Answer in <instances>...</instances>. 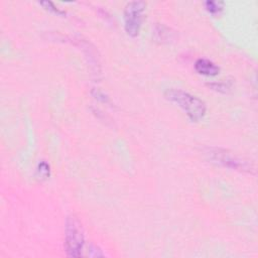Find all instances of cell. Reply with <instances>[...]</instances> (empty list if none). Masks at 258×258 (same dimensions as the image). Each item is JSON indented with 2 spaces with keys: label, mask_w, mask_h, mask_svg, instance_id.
I'll return each mask as SVG.
<instances>
[{
  "label": "cell",
  "mask_w": 258,
  "mask_h": 258,
  "mask_svg": "<svg viewBox=\"0 0 258 258\" xmlns=\"http://www.w3.org/2000/svg\"><path fill=\"white\" fill-rule=\"evenodd\" d=\"M165 97L180 106L192 121L201 120L206 114V104L197 96L180 89H168L165 92Z\"/></svg>",
  "instance_id": "1"
},
{
  "label": "cell",
  "mask_w": 258,
  "mask_h": 258,
  "mask_svg": "<svg viewBox=\"0 0 258 258\" xmlns=\"http://www.w3.org/2000/svg\"><path fill=\"white\" fill-rule=\"evenodd\" d=\"M175 33L171 32V29L163 24H157L154 28L155 39L159 42H169L173 40Z\"/></svg>",
  "instance_id": "6"
},
{
  "label": "cell",
  "mask_w": 258,
  "mask_h": 258,
  "mask_svg": "<svg viewBox=\"0 0 258 258\" xmlns=\"http://www.w3.org/2000/svg\"><path fill=\"white\" fill-rule=\"evenodd\" d=\"M66 252L70 257H80L85 244L84 229L81 221L75 215H70L65 226Z\"/></svg>",
  "instance_id": "3"
},
{
  "label": "cell",
  "mask_w": 258,
  "mask_h": 258,
  "mask_svg": "<svg viewBox=\"0 0 258 258\" xmlns=\"http://www.w3.org/2000/svg\"><path fill=\"white\" fill-rule=\"evenodd\" d=\"M195 70L200 75L209 77L217 76L220 72V68L216 64L207 59H198L195 63Z\"/></svg>",
  "instance_id": "5"
},
{
  "label": "cell",
  "mask_w": 258,
  "mask_h": 258,
  "mask_svg": "<svg viewBox=\"0 0 258 258\" xmlns=\"http://www.w3.org/2000/svg\"><path fill=\"white\" fill-rule=\"evenodd\" d=\"M211 87H213L215 90H218V91H224L226 92L228 89H230L231 87V83L230 82H225V81H221L219 83H212L210 84Z\"/></svg>",
  "instance_id": "9"
},
{
  "label": "cell",
  "mask_w": 258,
  "mask_h": 258,
  "mask_svg": "<svg viewBox=\"0 0 258 258\" xmlns=\"http://www.w3.org/2000/svg\"><path fill=\"white\" fill-rule=\"evenodd\" d=\"M36 177L38 180H46L50 177V165L46 161H40L36 168Z\"/></svg>",
  "instance_id": "7"
},
{
  "label": "cell",
  "mask_w": 258,
  "mask_h": 258,
  "mask_svg": "<svg viewBox=\"0 0 258 258\" xmlns=\"http://www.w3.org/2000/svg\"><path fill=\"white\" fill-rule=\"evenodd\" d=\"M203 152L207 159L213 163L250 174L254 171V166L251 162L237 156L227 149L219 147H207L203 150Z\"/></svg>",
  "instance_id": "2"
},
{
  "label": "cell",
  "mask_w": 258,
  "mask_h": 258,
  "mask_svg": "<svg viewBox=\"0 0 258 258\" xmlns=\"http://www.w3.org/2000/svg\"><path fill=\"white\" fill-rule=\"evenodd\" d=\"M40 4H41L42 6H45L47 9L54 11L55 13H58V14H63V13H65L64 11H62V10H60L58 7H56V6L54 5V3L51 2V1H42V2H40Z\"/></svg>",
  "instance_id": "10"
},
{
  "label": "cell",
  "mask_w": 258,
  "mask_h": 258,
  "mask_svg": "<svg viewBox=\"0 0 258 258\" xmlns=\"http://www.w3.org/2000/svg\"><path fill=\"white\" fill-rule=\"evenodd\" d=\"M205 7L211 14H218L223 10L224 3L222 1H206Z\"/></svg>",
  "instance_id": "8"
},
{
  "label": "cell",
  "mask_w": 258,
  "mask_h": 258,
  "mask_svg": "<svg viewBox=\"0 0 258 258\" xmlns=\"http://www.w3.org/2000/svg\"><path fill=\"white\" fill-rule=\"evenodd\" d=\"M146 3L143 1H131L126 4L124 9V27L128 35L133 37L138 35Z\"/></svg>",
  "instance_id": "4"
}]
</instances>
